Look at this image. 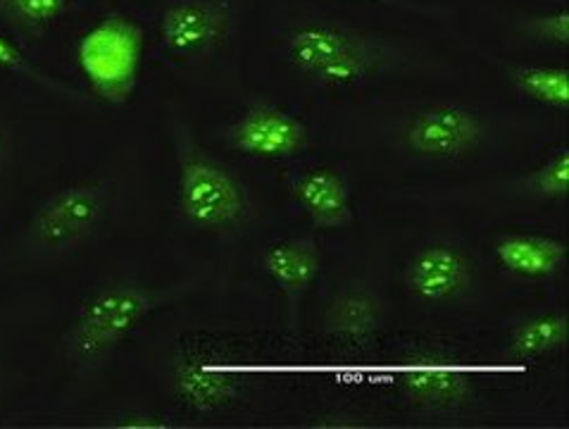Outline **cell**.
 Here are the masks:
<instances>
[{
	"label": "cell",
	"mask_w": 569,
	"mask_h": 429,
	"mask_svg": "<svg viewBox=\"0 0 569 429\" xmlns=\"http://www.w3.org/2000/svg\"><path fill=\"white\" fill-rule=\"evenodd\" d=\"M143 51V27L122 12H112L81 37L77 64L100 101L127 106L139 87Z\"/></svg>",
	"instance_id": "1"
},
{
	"label": "cell",
	"mask_w": 569,
	"mask_h": 429,
	"mask_svg": "<svg viewBox=\"0 0 569 429\" xmlns=\"http://www.w3.org/2000/svg\"><path fill=\"white\" fill-rule=\"evenodd\" d=\"M283 51L291 68L329 89H348L372 74L377 64L375 46L358 31L308 24L287 34Z\"/></svg>",
	"instance_id": "2"
},
{
	"label": "cell",
	"mask_w": 569,
	"mask_h": 429,
	"mask_svg": "<svg viewBox=\"0 0 569 429\" xmlns=\"http://www.w3.org/2000/svg\"><path fill=\"white\" fill-rule=\"evenodd\" d=\"M156 299L137 285H112L83 301L64 337V351L74 362H93L122 343L153 312Z\"/></svg>",
	"instance_id": "3"
},
{
	"label": "cell",
	"mask_w": 569,
	"mask_h": 429,
	"mask_svg": "<svg viewBox=\"0 0 569 429\" xmlns=\"http://www.w3.org/2000/svg\"><path fill=\"white\" fill-rule=\"evenodd\" d=\"M179 212L191 227L220 232L243 220L248 210L246 189L224 164L191 153L179 164Z\"/></svg>",
	"instance_id": "4"
},
{
	"label": "cell",
	"mask_w": 569,
	"mask_h": 429,
	"mask_svg": "<svg viewBox=\"0 0 569 429\" xmlns=\"http://www.w3.org/2000/svg\"><path fill=\"white\" fill-rule=\"evenodd\" d=\"M110 208V191L103 184L62 187L50 193L33 214V237L48 251H70L89 239Z\"/></svg>",
	"instance_id": "5"
},
{
	"label": "cell",
	"mask_w": 569,
	"mask_h": 429,
	"mask_svg": "<svg viewBox=\"0 0 569 429\" xmlns=\"http://www.w3.org/2000/svg\"><path fill=\"white\" fill-rule=\"evenodd\" d=\"M231 31L229 0H177L160 18V46L172 60L191 62L210 56Z\"/></svg>",
	"instance_id": "6"
},
{
	"label": "cell",
	"mask_w": 569,
	"mask_h": 429,
	"mask_svg": "<svg viewBox=\"0 0 569 429\" xmlns=\"http://www.w3.org/2000/svg\"><path fill=\"white\" fill-rule=\"evenodd\" d=\"M227 141L248 158L289 160L308 146V127L274 103H256L229 127Z\"/></svg>",
	"instance_id": "7"
},
{
	"label": "cell",
	"mask_w": 569,
	"mask_h": 429,
	"mask_svg": "<svg viewBox=\"0 0 569 429\" xmlns=\"http://www.w3.org/2000/svg\"><path fill=\"white\" fill-rule=\"evenodd\" d=\"M406 139L412 151L422 158L462 160L479 148L483 124L472 110L439 103L415 114Z\"/></svg>",
	"instance_id": "8"
},
{
	"label": "cell",
	"mask_w": 569,
	"mask_h": 429,
	"mask_svg": "<svg viewBox=\"0 0 569 429\" xmlns=\"http://www.w3.org/2000/svg\"><path fill=\"white\" fill-rule=\"evenodd\" d=\"M406 282L415 299L425 303L453 301L470 287L472 266L456 246L431 243L412 258Z\"/></svg>",
	"instance_id": "9"
},
{
	"label": "cell",
	"mask_w": 569,
	"mask_h": 429,
	"mask_svg": "<svg viewBox=\"0 0 569 429\" xmlns=\"http://www.w3.org/2000/svg\"><path fill=\"white\" fill-rule=\"evenodd\" d=\"M293 193L315 227L341 229L353 222V196L337 170L312 168L296 181Z\"/></svg>",
	"instance_id": "10"
},
{
	"label": "cell",
	"mask_w": 569,
	"mask_h": 429,
	"mask_svg": "<svg viewBox=\"0 0 569 429\" xmlns=\"http://www.w3.org/2000/svg\"><path fill=\"white\" fill-rule=\"evenodd\" d=\"M174 385L181 401L198 412L227 406L237 393V379L208 353H189L177 362Z\"/></svg>",
	"instance_id": "11"
},
{
	"label": "cell",
	"mask_w": 569,
	"mask_h": 429,
	"mask_svg": "<svg viewBox=\"0 0 569 429\" xmlns=\"http://www.w3.org/2000/svg\"><path fill=\"white\" fill-rule=\"evenodd\" d=\"M403 387L412 401L427 408H458L470 396V379L456 362L417 358L403 370Z\"/></svg>",
	"instance_id": "12"
},
{
	"label": "cell",
	"mask_w": 569,
	"mask_h": 429,
	"mask_svg": "<svg viewBox=\"0 0 569 429\" xmlns=\"http://www.w3.org/2000/svg\"><path fill=\"white\" fill-rule=\"evenodd\" d=\"M493 251L508 272L527 279L556 277L567 262V246L539 235H503L496 239Z\"/></svg>",
	"instance_id": "13"
},
{
	"label": "cell",
	"mask_w": 569,
	"mask_h": 429,
	"mask_svg": "<svg viewBox=\"0 0 569 429\" xmlns=\"http://www.w3.org/2000/svg\"><path fill=\"white\" fill-rule=\"evenodd\" d=\"M262 268L283 293L298 296L308 291L317 279L320 253H317L312 241L283 239L267 246L262 253Z\"/></svg>",
	"instance_id": "14"
},
{
	"label": "cell",
	"mask_w": 569,
	"mask_h": 429,
	"mask_svg": "<svg viewBox=\"0 0 569 429\" xmlns=\"http://www.w3.org/2000/svg\"><path fill=\"white\" fill-rule=\"evenodd\" d=\"M567 318L562 312H541L515 329L510 349L522 360H539L565 349Z\"/></svg>",
	"instance_id": "15"
},
{
	"label": "cell",
	"mask_w": 569,
	"mask_h": 429,
	"mask_svg": "<svg viewBox=\"0 0 569 429\" xmlns=\"http://www.w3.org/2000/svg\"><path fill=\"white\" fill-rule=\"evenodd\" d=\"M515 84L525 96L541 106L567 110L569 108V70L567 68H543V64H525L512 70Z\"/></svg>",
	"instance_id": "16"
},
{
	"label": "cell",
	"mask_w": 569,
	"mask_h": 429,
	"mask_svg": "<svg viewBox=\"0 0 569 429\" xmlns=\"http://www.w3.org/2000/svg\"><path fill=\"white\" fill-rule=\"evenodd\" d=\"M70 8V0H0V14L27 29L56 24Z\"/></svg>",
	"instance_id": "17"
},
{
	"label": "cell",
	"mask_w": 569,
	"mask_h": 429,
	"mask_svg": "<svg viewBox=\"0 0 569 429\" xmlns=\"http://www.w3.org/2000/svg\"><path fill=\"white\" fill-rule=\"evenodd\" d=\"M533 193L541 198H565L569 193V153L560 148L556 156H550L543 164H539L529 177Z\"/></svg>",
	"instance_id": "18"
},
{
	"label": "cell",
	"mask_w": 569,
	"mask_h": 429,
	"mask_svg": "<svg viewBox=\"0 0 569 429\" xmlns=\"http://www.w3.org/2000/svg\"><path fill=\"white\" fill-rule=\"evenodd\" d=\"M333 322L348 335H365L377 327V306L367 301L365 296H350V299L337 306Z\"/></svg>",
	"instance_id": "19"
},
{
	"label": "cell",
	"mask_w": 569,
	"mask_h": 429,
	"mask_svg": "<svg viewBox=\"0 0 569 429\" xmlns=\"http://www.w3.org/2000/svg\"><path fill=\"white\" fill-rule=\"evenodd\" d=\"M0 72H8V74H17V77H24L37 81L41 87L48 89H58V91H67L62 84H56V81H50L46 74L33 70V64L27 60V56L17 48L10 39L0 37Z\"/></svg>",
	"instance_id": "20"
},
{
	"label": "cell",
	"mask_w": 569,
	"mask_h": 429,
	"mask_svg": "<svg viewBox=\"0 0 569 429\" xmlns=\"http://www.w3.org/2000/svg\"><path fill=\"white\" fill-rule=\"evenodd\" d=\"M527 29L533 37H539L541 41L567 46L569 43V12L562 8L558 12L543 14V18H531L527 22Z\"/></svg>",
	"instance_id": "21"
},
{
	"label": "cell",
	"mask_w": 569,
	"mask_h": 429,
	"mask_svg": "<svg viewBox=\"0 0 569 429\" xmlns=\"http://www.w3.org/2000/svg\"><path fill=\"white\" fill-rule=\"evenodd\" d=\"M377 3H389V6H391V3H393V0H377Z\"/></svg>",
	"instance_id": "22"
},
{
	"label": "cell",
	"mask_w": 569,
	"mask_h": 429,
	"mask_svg": "<svg viewBox=\"0 0 569 429\" xmlns=\"http://www.w3.org/2000/svg\"><path fill=\"white\" fill-rule=\"evenodd\" d=\"M0 148H3V131H0Z\"/></svg>",
	"instance_id": "23"
}]
</instances>
